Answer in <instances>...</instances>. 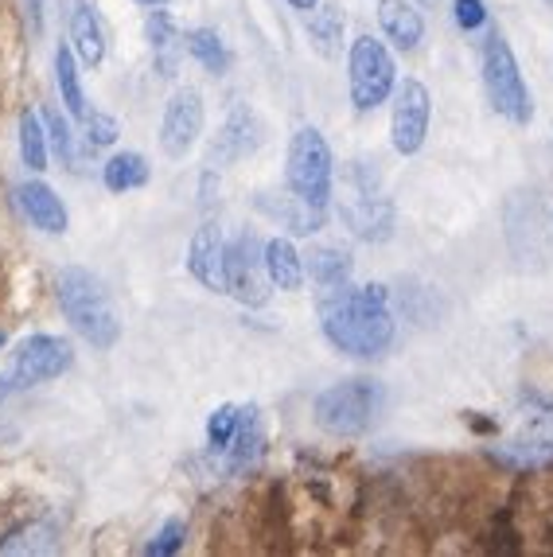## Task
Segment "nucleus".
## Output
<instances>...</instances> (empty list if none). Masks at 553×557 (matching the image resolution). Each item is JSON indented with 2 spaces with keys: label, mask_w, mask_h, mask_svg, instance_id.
Masks as SVG:
<instances>
[{
  "label": "nucleus",
  "mask_w": 553,
  "mask_h": 557,
  "mask_svg": "<svg viewBox=\"0 0 553 557\" xmlns=\"http://www.w3.org/2000/svg\"><path fill=\"white\" fill-rule=\"evenodd\" d=\"M323 339L355 359H379L394 344V312H390L386 285H340L328 288L320 300Z\"/></svg>",
  "instance_id": "f257e3e1"
},
{
  "label": "nucleus",
  "mask_w": 553,
  "mask_h": 557,
  "mask_svg": "<svg viewBox=\"0 0 553 557\" xmlns=\"http://www.w3.org/2000/svg\"><path fill=\"white\" fill-rule=\"evenodd\" d=\"M56 300L59 312L66 317V324L83 335L86 344L98 351H110L121 339V320L113 312V300L106 293V285L94 277L83 265H66L56 273Z\"/></svg>",
  "instance_id": "f03ea898"
},
{
  "label": "nucleus",
  "mask_w": 553,
  "mask_h": 557,
  "mask_svg": "<svg viewBox=\"0 0 553 557\" xmlns=\"http://www.w3.org/2000/svg\"><path fill=\"white\" fill-rule=\"evenodd\" d=\"M382 382L374 379H343L316 398L312 418L328 437H362L382 409Z\"/></svg>",
  "instance_id": "7ed1b4c3"
},
{
  "label": "nucleus",
  "mask_w": 553,
  "mask_h": 557,
  "mask_svg": "<svg viewBox=\"0 0 553 557\" xmlns=\"http://www.w3.org/2000/svg\"><path fill=\"white\" fill-rule=\"evenodd\" d=\"M285 184L293 196H300L305 203L328 211L335 196V157L328 149L320 129L312 125H300L288 140V157H285Z\"/></svg>",
  "instance_id": "20e7f679"
},
{
  "label": "nucleus",
  "mask_w": 553,
  "mask_h": 557,
  "mask_svg": "<svg viewBox=\"0 0 553 557\" xmlns=\"http://www.w3.org/2000/svg\"><path fill=\"white\" fill-rule=\"evenodd\" d=\"M340 191H343L340 214L351 231L367 242L390 238V231H394V207H390V199H386V191H382V180H379L374 168L362 164V160H355V164L343 172Z\"/></svg>",
  "instance_id": "39448f33"
},
{
  "label": "nucleus",
  "mask_w": 553,
  "mask_h": 557,
  "mask_svg": "<svg viewBox=\"0 0 553 557\" xmlns=\"http://www.w3.org/2000/svg\"><path fill=\"white\" fill-rule=\"evenodd\" d=\"M71 362H74V347L66 344L63 335L36 332L28 339H20V347L12 351L9 371L0 374V401L16 391H28V386H39V382L59 379V374L71 371Z\"/></svg>",
  "instance_id": "423d86ee"
},
{
  "label": "nucleus",
  "mask_w": 553,
  "mask_h": 557,
  "mask_svg": "<svg viewBox=\"0 0 553 557\" xmlns=\"http://www.w3.org/2000/svg\"><path fill=\"white\" fill-rule=\"evenodd\" d=\"M483 86H488L491 110L503 113L515 125H530V117H534L530 90L523 83L515 51L503 36H488V44H483Z\"/></svg>",
  "instance_id": "0eeeda50"
},
{
  "label": "nucleus",
  "mask_w": 553,
  "mask_h": 557,
  "mask_svg": "<svg viewBox=\"0 0 553 557\" xmlns=\"http://www.w3.org/2000/svg\"><path fill=\"white\" fill-rule=\"evenodd\" d=\"M347 83H351V102L359 113H374L397 86L394 75V55L386 51L382 39L359 36L351 44L347 55Z\"/></svg>",
  "instance_id": "6e6552de"
},
{
  "label": "nucleus",
  "mask_w": 553,
  "mask_h": 557,
  "mask_svg": "<svg viewBox=\"0 0 553 557\" xmlns=\"http://www.w3.org/2000/svg\"><path fill=\"white\" fill-rule=\"evenodd\" d=\"M433 125V94L429 86L406 78L402 86H394V113H390V145L397 157H414L421 152L425 137Z\"/></svg>",
  "instance_id": "1a4fd4ad"
},
{
  "label": "nucleus",
  "mask_w": 553,
  "mask_h": 557,
  "mask_svg": "<svg viewBox=\"0 0 553 557\" xmlns=\"http://www.w3.org/2000/svg\"><path fill=\"white\" fill-rule=\"evenodd\" d=\"M273 281L266 273V253L261 242L254 234H238L234 242H226V293L246 308H266Z\"/></svg>",
  "instance_id": "9d476101"
},
{
  "label": "nucleus",
  "mask_w": 553,
  "mask_h": 557,
  "mask_svg": "<svg viewBox=\"0 0 553 557\" xmlns=\"http://www.w3.org/2000/svg\"><path fill=\"white\" fill-rule=\"evenodd\" d=\"M204 94L184 86V90L172 94V102L164 106V121H160V149L168 152L172 160L187 157L195 149V140L204 133Z\"/></svg>",
  "instance_id": "9b49d317"
},
{
  "label": "nucleus",
  "mask_w": 553,
  "mask_h": 557,
  "mask_svg": "<svg viewBox=\"0 0 553 557\" xmlns=\"http://www.w3.org/2000/svg\"><path fill=\"white\" fill-rule=\"evenodd\" d=\"M261 145H266V121L249 110V106H234L226 113V121H222V129L214 133L207 160L211 164H238V160L254 157Z\"/></svg>",
  "instance_id": "f8f14e48"
},
{
  "label": "nucleus",
  "mask_w": 553,
  "mask_h": 557,
  "mask_svg": "<svg viewBox=\"0 0 553 557\" xmlns=\"http://www.w3.org/2000/svg\"><path fill=\"white\" fill-rule=\"evenodd\" d=\"M187 270L211 293H226V242L214 223H204L192 234V250H187Z\"/></svg>",
  "instance_id": "ddd939ff"
},
{
  "label": "nucleus",
  "mask_w": 553,
  "mask_h": 557,
  "mask_svg": "<svg viewBox=\"0 0 553 557\" xmlns=\"http://www.w3.org/2000/svg\"><path fill=\"white\" fill-rule=\"evenodd\" d=\"M16 203H20V211H24V219H28V223L36 226V231H44V234H66V226H71L66 203L44 184V180L20 184L16 187Z\"/></svg>",
  "instance_id": "4468645a"
},
{
  "label": "nucleus",
  "mask_w": 553,
  "mask_h": 557,
  "mask_svg": "<svg viewBox=\"0 0 553 557\" xmlns=\"http://www.w3.org/2000/svg\"><path fill=\"white\" fill-rule=\"evenodd\" d=\"M379 28L397 51H417L425 39V20L409 0H379Z\"/></svg>",
  "instance_id": "2eb2a0df"
},
{
  "label": "nucleus",
  "mask_w": 553,
  "mask_h": 557,
  "mask_svg": "<svg viewBox=\"0 0 553 557\" xmlns=\"http://www.w3.org/2000/svg\"><path fill=\"white\" fill-rule=\"evenodd\" d=\"M258 207L269 214V219L285 223L293 234H316L323 226V211H320V207L305 203V199L293 196V191H285V196H276V191H261Z\"/></svg>",
  "instance_id": "dca6fc26"
},
{
  "label": "nucleus",
  "mask_w": 553,
  "mask_h": 557,
  "mask_svg": "<svg viewBox=\"0 0 553 557\" xmlns=\"http://www.w3.org/2000/svg\"><path fill=\"white\" fill-rule=\"evenodd\" d=\"M71 51L78 55V63H86L90 71L102 66V59H106L102 20H98V12H94L90 4H83V0L71 9Z\"/></svg>",
  "instance_id": "f3484780"
},
{
  "label": "nucleus",
  "mask_w": 553,
  "mask_h": 557,
  "mask_svg": "<svg viewBox=\"0 0 553 557\" xmlns=\"http://www.w3.org/2000/svg\"><path fill=\"white\" fill-rule=\"evenodd\" d=\"M261 253H266V273L269 281H273L276 288H285V293H300L305 288V258H300V250H296L288 238H269L266 246H261Z\"/></svg>",
  "instance_id": "a211bd4d"
},
{
  "label": "nucleus",
  "mask_w": 553,
  "mask_h": 557,
  "mask_svg": "<svg viewBox=\"0 0 553 557\" xmlns=\"http://www.w3.org/2000/svg\"><path fill=\"white\" fill-rule=\"evenodd\" d=\"M261 453H266V425H261V413L258 406L242 409V425L234 433L231 448L222 453V460L234 468V472H249V468L258 465Z\"/></svg>",
  "instance_id": "6ab92c4d"
},
{
  "label": "nucleus",
  "mask_w": 553,
  "mask_h": 557,
  "mask_svg": "<svg viewBox=\"0 0 553 557\" xmlns=\"http://www.w3.org/2000/svg\"><path fill=\"white\" fill-rule=\"evenodd\" d=\"M308 16V44L320 51L323 59H335L343 51V28H347V20H343L340 4H316Z\"/></svg>",
  "instance_id": "aec40b11"
},
{
  "label": "nucleus",
  "mask_w": 553,
  "mask_h": 557,
  "mask_svg": "<svg viewBox=\"0 0 553 557\" xmlns=\"http://www.w3.org/2000/svg\"><path fill=\"white\" fill-rule=\"evenodd\" d=\"M152 180V168L140 152H113L102 168V184L110 187L113 196H125V191H137Z\"/></svg>",
  "instance_id": "412c9836"
},
{
  "label": "nucleus",
  "mask_w": 553,
  "mask_h": 557,
  "mask_svg": "<svg viewBox=\"0 0 553 557\" xmlns=\"http://www.w3.org/2000/svg\"><path fill=\"white\" fill-rule=\"evenodd\" d=\"M145 36H148V44H152V51H157V59H160V75H175V51L184 47V32H180V24H175L164 9H157L152 16H148Z\"/></svg>",
  "instance_id": "4be33fe9"
},
{
  "label": "nucleus",
  "mask_w": 553,
  "mask_h": 557,
  "mask_svg": "<svg viewBox=\"0 0 553 557\" xmlns=\"http://www.w3.org/2000/svg\"><path fill=\"white\" fill-rule=\"evenodd\" d=\"M305 270H308V277L328 293V288H340L351 281V253L340 250V246H316V250L308 253Z\"/></svg>",
  "instance_id": "5701e85b"
},
{
  "label": "nucleus",
  "mask_w": 553,
  "mask_h": 557,
  "mask_svg": "<svg viewBox=\"0 0 553 557\" xmlns=\"http://www.w3.org/2000/svg\"><path fill=\"white\" fill-rule=\"evenodd\" d=\"M56 83H59V98L74 117H86V94H83V78H78V55L71 47H59L56 51Z\"/></svg>",
  "instance_id": "b1692460"
},
{
  "label": "nucleus",
  "mask_w": 553,
  "mask_h": 557,
  "mask_svg": "<svg viewBox=\"0 0 553 557\" xmlns=\"http://www.w3.org/2000/svg\"><path fill=\"white\" fill-rule=\"evenodd\" d=\"M187 51H192L195 63L204 66V71H211V75H226V66H231V51H226V44H222L214 28H195L192 36H187Z\"/></svg>",
  "instance_id": "393cba45"
},
{
  "label": "nucleus",
  "mask_w": 553,
  "mask_h": 557,
  "mask_svg": "<svg viewBox=\"0 0 553 557\" xmlns=\"http://www.w3.org/2000/svg\"><path fill=\"white\" fill-rule=\"evenodd\" d=\"M47 129L44 117H36L32 110L20 113V160L32 168V172H44L47 168Z\"/></svg>",
  "instance_id": "a878e982"
},
{
  "label": "nucleus",
  "mask_w": 553,
  "mask_h": 557,
  "mask_svg": "<svg viewBox=\"0 0 553 557\" xmlns=\"http://www.w3.org/2000/svg\"><path fill=\"white\" fill-rule=\"evenodd\" d=\"M238 425H242V409L238 406H219L207 418V445H211V453H226L231 448V441H234V433H238Z\"/></svg>",
  "instance_id": "bb28decb"
},
{
  "label": "nucleus",
  "mask_w": 553,
  "mask_h": 557,
  "mask_svg": "<svg viewBox=\"0 0 553 557\" xmlns=\"http://www.w3.org/2000/svg\"><path fill=\"white\" fill-rule=\"evenodd\" d=\"M39 117H44L47 145L59 152V160H63V164H74V137H71V125H66V117L56 110V106H47Z\"/></svg>",
  "instance_id": "cd10ccee"
},
{
  "label": "nucleus",
  "mask_w": 553,
  "mask_h": 557,
  "mask_svg": "<svg viewBox=\"0 0 553 557\" xmlns=\"http://www.w3.org/2000/svg\"><path fill=\"white\" fill-rule=\"evenodd\" d=\"M20 539L24 542H4L0 546V554H44V549H56V527H47V522H32V527H24V530H16Z\"/></svg>",
  "instance_id": "c85d7f7f"
},
{
  "label": "nucleus",
  "mask_w": 553,
  "mask_h": 557,
  "mask_svg": "<svg viewBox=\"0 0 553 557\" xmlns=\"http://www.w3.org/2000/svg\"><path fill=\"white\" fill-rule=\"evenodd\" d=\"M83 125H86V145H90V149H110L113 140L121 137V125H118V117H113V113L90 110L83 117Z\"/></svg>",
  "instance_id": "c756f323"
},
{
  "label": "nucleus",
  "mask_w": 553,
  "mask_h": 557,
  "mask_svg": "<svg viewBox=\"0 0 553 557\" xmlns=\"http://www.w3.org/2000/svg\"><path fill=\"white\" fill-rule=\"evenodd\" d=\"M184 539H187V522L184 519H168L164 527L157 530V539L148 542L145 554L148 557H172L184 549Z\"/></svg>",
  "instance_id": "7c9ffc66"
},
{
  "label": "nucleus",
  "mask_w": 553,
  "mask_h": 557,
  "mask_svg": "<svg viewBox=\"0 0 553 557\" xmlns=\"http://www.w3.org/2000/svg\"><path fill=\"white\" fill-rule=\"evenodd\" d=\"M452 12H456V24H460L464 32H476V28L488 24V9H483V0H456Z\"/></svg>",
  "instance_id": "2f4dec72"
},
{
  "label": "nucleus",
  "mask_w": 553,
  "mask_h": 557,
  "mask_svg": "<svg viewBox=\"0 0 553 557\" xmlns=\"http://www.w3.org/2000/svg\"><path fill=\"white\" fill-rule=\"evenodd\" d=\"M24 12H28L32 36H39V32H44V4H39V0H24Z\"/></svg>",
  "instance_id": "473e14b6"
},
{
  "label": "nucleus",
  "mask_w": 553,
  "mask_h": 557,
  "mask_svg": "<svg viewBox=\"0 0 553 557\" xmlns=\"http://www.w3.org/2000/svg\"><path fill=\"white\" fill-rule=\"evenodd\" d=\"M288 4H293L296 12H312L316 4H320V0H288Z\"/></svg>",
  "instance_id": "72a5a7b5"
},
{
  "label": "nucleus",
  "mask_w": 553,
  "mask_h": 557,
  "mask_svg": "<svg viewBox=\"0 0 553 557\" xmlns=\"http://www.w3.org/2000/svg\"><path fill=\"white\" fill-rule=\"evenodd\" d=\"M137 4H148V9H164L168 0H137Z\"/></svg>",
  "instance_id": "f704fd0d"
},
{
  "label": "nucleus",
  "mask_w": 553,
  "mask_h": 557,
  "mask_svg": "<svg viewBox=\"0 0 553 557\" xmlns=\"http://www.w3.org/2000/svg\"><path fill=\"white\" fill-rule=\"evenodd\" d=\"M0 347H4V332H0Z\"/></svg>",
  "instance_id": "c9c22d12"
}]
</instances>
